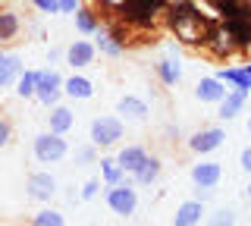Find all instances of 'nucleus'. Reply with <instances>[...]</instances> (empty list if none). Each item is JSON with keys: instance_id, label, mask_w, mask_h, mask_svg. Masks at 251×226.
Returning <instances> with one entry per match:
<instances>
[{"instance_id": "nucleus-1", "label": "nucleus", "mask_w": 251, "mask_h": 226, "mask_svg": "<svg viewBox=\"0 0 251 226\" xmlns=\"http://www.w3.org/2000/svg\"><path fill=\"white\" fill-rule=\"evenodd\" d=\"M214 19L217 16L201 13V6L195 0H170L167 13H163V22L173 32V38L179 44H185V48H198V50L204 48V35H207Z\"/></svg>"}, {"instance_id": "nucleus-2", "label": "nucleus", "mask_w": 251, "mask_h": 226, "mask_svg": "<svg viewBox=\"0 0 251 226\" xmlns=\"http://www.w3.org/2000/svg\"><path fill=\"white\" fill-rule=\"evenodd\" d=\"M167 3L170 0H123V6L116 10V16H120L129 28H135L138 35H145V32H154V28L163 22Z\"/></svg>"}, {"instance_id": "nucleus-3", "label": "nucleus", "mask_w": 251, "mask_h": 226, "mask_svg": "<svg viewBox=\"0 0 251 226\" xmlns=\"http://www.w3.org/2000/svg\"><path fill=\"white\" fill-rule=\"evenodd\" d=\"M207 57H214L220 60V63H226V60H232V57H239V50H235V41H232V35L226 32V25L220 19L210 22V28H207V35H204V48H201Z\"/></svg>"}, {"instance_id": "nucleus-4", "label": "nucleus", "mask_w": 251, "mask_h": 226, "mask_svg": "<svg viewBox=\"0 0 251 226\" xmlns=\"http://www.w3.org/2000/svg\"><path fill=\"white\" fill-rule=\"evenodd\" d=\"M123 135H126V123L120 116H94L91 120L88 138L94 148H116Z\"/></svg>"}, {"instance_id": "nucleus-5", "label": "nucleus", "mask_w": 251, "mask_h": 226, "mask_svg": "<svg viewBox=\"0 0 251 226\" xmlns=\"http://www.w3.org/2000/svg\"><path fill=\"white\" fill-rule=\"evenodd\" d=\"M31 151H35L38 163H60L69 154V142L66 135H57V132H41V135H35Z\"/></svg>"}, {"instance_id": "nucleus-6", "label": "nucleus", "mask_w": 251, "mask_h": 226, "mask_svg": "<svg viewBox=\"0 0 251 226\" xmlns=\"http://www.w3.org/2000/svg\"><path fill=\"white\" fill-rule=\"evenodd\" d=\"M107 207L113 210V214H120V217H132L135 214V207H138V192H135V182H132V176L126 179V182L120 185H107Z\"/></svg>"}, {"instance_id": "nucleus-7", "label": "nucleus", "mask_w": 251, "mask_h": 226, "mask_svg": "<svg viewBox=\"0 0 251 226\" xmlns=\"http://www.w3.org/2000/svg\"><path fill=\"white\" fill-rule=\"evenodd\" d=\"M63 98V75L57 69H38V85H35V100H41L44 107L60 104Z\"/></svg>"}, {"instance_id": "nucleus-8", "label": "nucleus", "mask_w": 251, "mask_h": 226, "mask_svg": "<svg viewBox=\"0 0 251 226\" xmlns=\"http://www.w3.org/2000/svg\"><path fill=\"white\" fill-rule=\"evenodd\" d=\"M25 195L31 201H50L53 195H57V179H53L47 170H35V173H28L25 179Z\"/></svg>"}, {"instance_id": "nucleus-9", "label": "nucleus", "mask_w": 251, "mask_h": 226, "mask_svg": "<svg viewBox=\"0 0 251 226\" xmlns=\"http://www.w3.org/2000/svg\"><path fill=\"white\" fill-rule=\"evenodd\" d=\"M223 138H226V132L220 129V126L198 129L192 138H188V151H195V154H210V151H217V148L223 145Z\"/></svg>"}, {"instance_id": "nucleus-10", "label": "nucleus", "mask_w": 251, "mask_h": 226, "mask_svg": "<svg viewBox=\"0 0 251 226\" xmlns=\"http://www.w3.org/2000/svg\"><path fill=\"white\" fill-rule=\"evenodd\" d=\"M217 19H251V0H207Z\"/></svg>"}, {"instance_id": "nucleus-11", "label": "nucleus", "mask_w": 251, "mask_h": 226, "mask_svg": "<svg viewBox=\"0 0 251 226\" xmlns=\"http://www.w3.org/2000/svg\"><path fill=\"white\" fill-rule=\"evenodd\" d=\"M94 57H98V48H94V41H85V38H75L66 48V66H73V69L91 66Z\"/></svg>"}, {"instance_id": "nucleus-12", "label": "nucleus", "mask_w": 251, "mask_h": 226, "mask_svg": "<svg viewBox=\"0 0 251 226\" xmlns=\"http://www.w3.org/2000/svg\"><path fill=\"white\" fill-rule=\"evenodd\" d=\"M116 113H120L123 123H145L148 120V104H145V98H138V95H123L116 100Z\"/></svg>"}, {"instance_id": "nucleus-13", "label": "nucleus", "mask_w": 251, "mask_h": 226, "mask_svg": "<svg viewBox=\"0 0 251 226\" xmlns=\"http://www.w3.org/2000/svg\"><path fill=\"white\" fill-rule=\"evenodd\" d=\"M223 179V167L217 160H201L192 167V182L198 189H217V182Z\"/></svg>"}, {"instance_id": "nucleus-14", "label": "nucleus", "mask_w": 251, "mask_h": 226, "mask_svg": "<svg viewBox=\"0 0 251 226\" xmlns=\"http://www.w3.org/2000/svg\"><path fill=\"white\" fill-rule=\"evenodd\" d=\"M220 22H223V19H220ZM223 25H226V32L232 35L239 57H248V53H251V19H226Z\"/></svg>"}, {"instance_id": "nucleus-15", "label": "nucleus", "mask_w": 251, "mask_h": 226, "mask_svg": "<svg viewBox=\"0 0 251 226\" xmlns=\"http://www.w3.org/2000/svg\"><path fill=\"white\" fill-rule=\"evenodd\" d=\"M226 95H229V88H226L217 75H204V79L195 85V98H198L201 104H220Z\"/></svg>"}, {"instance_id": "nucleus-16", "label": "nucleus", "mask_w": 251, "mask_h": 226, "mask_svg": "<svg viewBox=\"0 0 251 226\" xmlns=\"http://www.w3.org/2000/svg\"><path fill=\"white\" fill-rule=\"evenodd\" d=\"M217 79L223 82V85H229V88H235V91L251 95V75H248L245 63H239V66H220L217 69Z\"/></svg>"}, {"instance_id": "nucleus-17", "label": "nucleus", "mask_w": 251, "mask_h": 226, "mask_svg": "<svg viewBox=\"0 0 251 226\" xmlns=\"http://www.w3.org/2000/svg\"><path fill=\"white\" fill-rule=\"evenodd\" d=\"M22 73H25V69H22L19 53H13V50H0V88H10V85H16Z\"/></svg>"}, {"instance_id": "nucleus-18", "label": "nucleus", "mask_w": 251, "mask_h": 226, "mask_svg": "<svg viewBox=\"0 0 251 226\" xmlns=\"http://www.w3.org/2000/svg\"><path fill=\"white\" fill-rule=\"evenodd\" d=\"M73 16H75V28L82 35H98L100 25H104V19H100V13H98V6H94V3H82Z\"/></svg>"}, {"instance_id": "nucleus-19", "label": "nucleus", "mask_w": 251, "mask_h": 226, "mask_svg": "<svg viewBox=\"0 0 251 226\" xmlns=\"http://www.w3.org/2000/svg\"><path fill=\"white\" fill-rule=\"evenodd\" d=\"M47 132H57V135H66L69 129L75 126V113L69 110L66 104H53V107H47Z\"/></svg>"}, {"instance_id": "nucleus-20", "label": "nucleus", "mask_w": 251, "mask_h": 226, "mask_svg": "<svg viewBox=\"0 0 251 226\" xmlns=\"http://www.w3.org/2000/svg\"><path fill=\"white\" fill-rule=\"evenodd\" d=\"M204 217V201L198 198H188L182 204L176 207V214H173V226H198Z\"/></svg>"}, {"instance_id": "nucleus-21", "label": "nucleus", "mask_w": 251, "mask_h": 226, "mask_svg": "<svg viewBox=\"0 0 251 226\" xmlns=\"http://www.w3.org/2000/svg\"><path fill=\"white\" fill-rule=\"evenodd\" d=\"M148 157H151V154H148L145 145H126V148H120V154H116V163L126 170V176H132Z\"/></svg>"}, {"instance_id": "nucleus-22", "label": "nucleus", "mask_w": 251, "mask_h": 226, "mask_svg": "<svg viewBox=\"0 0 251 226\" xmlns=\"http://www.w3.org/2000/svg\"><path fill=\"white\" fill-rule=\"evenodd\" d=\"M245 100H248V95L245 91H235V88H229V95H226L223 100H220V110H217V116L223 123H229V120H235V116H239L242 110H245Z\"/></svg>"}, {"instance_id": "nucleus-23", "label": "nucleus", "mask_w": 251, "mask_h": 226, "mask_svg": "<svg viewBox=\"0 0 251 226\" xmlns=\"http://www.w3.org/2000/svg\"><path fill=\"white\" fill-rule=\"evenodd\" d=\"M154 73L157 79H160L163 85H179V79H182V66H179V57H160L154 63Z\"/></svg>"}, {"instance_id": "nucleus-24", "label": "nucleus", "mask_w": 251, "mask_h": 226, "mask_svg": "<svg viewBox=\"0 0 251 226\" xmlns=\"http://www.w3.org/2000/svg\"><path fill=\"white\" fill-rule=\"evenodd\" d=\"M63 95L73 98V100H88L94 95V85L91 79H85V75H69V79H63Z\"/></svg>"}, {"instance_id": "nucleus-25", "label": "nucleus", "mask_w": 251, "mask_h": 226, "mask_svg": "<svg viewBox=\"0 0 251 226\" xmlns=\"http://www.w3.org/2000/svg\"><path fill=\"white\" fill-rule=\"evenodd\" d=\"M22 32V19L16 10H0V44H10L16 41Z\"/></svg>"}, {"instance_id": "nucleus-26", "label": "nucleus", "mask_w": 251, "mask_h": 226, "mask_svg": "<svg viewBox=\"0 0 251 226\" xmlns=\"http://www.w3.org/2000/svg\"><path fill=\"white\" fill-rule=\"evenodd\" d=\"M160 170H163L160 157H154V154H151V157H148V160L135 170V173H132V182H135V185H154L157 179H160Z\"/></svg>"}, {"instance_id": "nucleus-27", "label": "nucleus", "mask_w": 251, "mask_h": 226, "mask_svg": "<svg viewBox=\"0 0 251 226\" xmlns=\"http://www.w3.org/2000/svg\"><path fill=\"white\" fill-rule=\"evenodd\" d=\"M126 170L116 163V157H100V182L104 185H120V182H126Z\"/></svg>"}, {"instance_id": "nucleus-28", "label": "nucleus", "mask_w": 251, "mask_h": 226, "mask_svg": "<svg viewBox=\"0 0 251 226\" xmlns=\"http://www.w3.org/2000/svg\"><path fill=\"white\" fill-rule=\"evenodd\" d=\"M94 48L104 53V57H123V53H126V48H123V44H116L113 38H110V32H107L104 25H100L98 35H94Z\"/></svg>"}, {"instance_id": "nucleus-29", "label": "nucleus", "mask_w": 251, "mask_h": 226, "mask_svg": "<svg viewBox=\"0 0 251 226\" xmlns=\"http://www.w3.org/2000/svg\"><path fill=\"white\" fill-rule=\"evenodd\" d=\"M31 226H66V220H63L60 210H53V207H41L38 214H31Z\"/></svg>"}, {"instance_id": "nucleus-30", "label": "nucleus", "mask_w": 251, "mask_h": 226, "mask_svg": "<svg viewBox=\"0 0 251 226\" xmlns=\"http://www.w3.org/2000/svg\"><path fill=\"white\" fill-rule=\"evenodd\" d=\"M35 85H38V73L35 69H25V73L19 75V82H16V95H19L22 100L35 98Z\"/></svg>"}, {"instance_id": "nucleus-31", "label": "nucleus", "mask_w": 251, "mask_h": 226, "mask_svg": "<svg viewBox=\"0 0 251 226\" xmlns=\"http://www.w3.org/2000/svg\"><path fill=\"white\" fill-rule=\"evenodd\" d=\"M210 226H235V210L232 207H220L210 214Z\"/></svg>"}, {"instance_id": "nucleus-32", "label": "nucleus", "mask_w": 251, "mask_h": 226, "mask_svg": "<svg viewBox=\"0 0 251 226\" xmlns=\"http://www.w3.org/2000/svg\"><path fill=\"white\" fill-rule=\"evenodd\" d=\"M73 157H75V163H94V160H98V148H94V145H82V148H75Z\"/></svg>"}, {"instance_id": "nucleus-33", "label": "nucleus", "mask_w": 251, "mask_h": 226, "mask_svg": "<svg viewBox=\"0 0 251 226\" xmlns=\"http://www.w3.org/2000/svg\"><path fill=\"white\" fill-rule=\"evenodd\" d=\"M98 195H100V179H88V182L82 185V192H78V198L91 201V198H98Z\"/></svg>"}, {"instance_id": "nucleus-34", "label": "nucleus", "mask_w": 251, "mask_h": 226, "mask_svg": "<svg viewBox=\"0 0 251 226\" xmlns=\"http://www.w3.org/2000/svg\"><path fill=\"white\" fill-rule=\"evenodd\" d=\"M13 138V123L6 120V116H0V148H6Z\"/></svg>"}, {"instance_id": "nucleus-35", "label": "nucleus", "mask_w": 251, "mask_h": 226, "mask_svg": "<svg viewBox=\"0 0 251 226\" xmlns=\"http://www.w3.org/2000/svg\"><path fill=\"white\" fill-rule=\"evenodd\" d=\"M31 6L41 13H60V0H31Z\"/></svg>"}, {"instance_id": "nucleus-36", "label": "nucleus", "mask_w": 251, "mask_h": 226, "mask_svg": "<svg viewBox=\"0 0 251 226\" xmlns=\"http://www.w3.org/2000/svg\"><path fill=\"white\" fill-rule=\"evenodd\" d=\"M85 0H60V13H75Z\"/></svg>"}, {"instance_id": "nucleus-37", "label": "nucleus", "mask_w": 251, "mask_h": 226, "mask_svg": "<svg viewBox=\"0 0 251 226\" xmlns=\"http://www.w3.org/2000/svg\"><path fill=\"white\" fill-rule=\"evenodd\" d=\"M239 163H242V170H245V173H251V145L245 148V151H242V157H239Z\"/></svg>"}, {"instance_id": "nucleus-38", "label": "nucleus", "mask_w": 251, "mask_h": 226, "mask_svg": "<svg viewBox=\"0 0 251 226\" xmlns=\"http://www.w3.org/2000/svg\"><path fill=\"white\" fill-rule=\"evenodd\" d=\"M195 198H198V201H207L210 198V189H195Z\"/></svg>"}, {"instance_id": "nucleus-39", "label": "nucleus", "mask_w": 251, "mask_h": 226, "mask_svg": "<svg viewBox=\"0 0 251 226\" xmlns=\"http://www.w3.org/2000/svg\"><path fill=\"white\" fill-rule=\"evenodd\" d=\"M245 195H248V201H251V182H248V189H245Z\"/></svg>"}, {"instance_id": "nucleus-40", "label": "nucleus", "mask_w": 251, "mask_h": 226, "mask_svg": "<svg viewBox=\"0 0 251 226\" xmlns=\"http://www.w3.org/2000/svg\"><path fill=\"white\" fill-rule=\"evenodd\" d=\"M248 135H251V116H248Z\"/></svg>"}]
</instances>
